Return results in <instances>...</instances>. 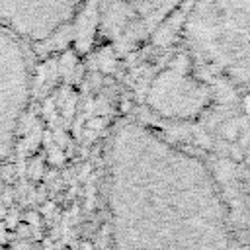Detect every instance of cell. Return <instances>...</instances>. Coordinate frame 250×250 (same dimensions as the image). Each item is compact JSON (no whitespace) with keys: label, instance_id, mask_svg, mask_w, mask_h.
I'll return each mask as SVG.
<instances>
[{"label":"cell","instance_id":"6da1fadb","mask_svg":"<svg viewBox=\"0 0 250 250\" xmlns=\"http://www.w3.org/2000/svg\"><path fill=\"white\" fill-rule=\"evenodd\" d=\"M111 174L115 250H234L227 213L205 166L131 127Z\"/></svg>","mask_w":250,"mask_h":250},{"label":"cell","instance_id":"277c9868","mask_svg":"<svg viewBox=\"0 0 250 250\" xmlns=\"http://www.w3.org/2000/svg\"><path fill=\"white\" fill-rule=\"evenodd\" d=\"M176 2L178 0H102L100 33L117 41V37L127 39L129 31H137V37L143 39Z\"/></svg>","mask_w":250,"mask_h":250},{"label":"cell","instance_id":"7a4b0ae2","mask_svg":"<svg viewBox=\"0 0 250 250\" xmlns=\"http://www.w3.org/2000/svg\"><path fill=\"white\" fill-rule=\"evenodd\" d=\"M102 0H0V27L43 61L74 49L86 53L100 33Z\"/></svg>","mask_w":250,"mask_h":250},{"label":"cell","instance_id":"3957f363","mask_svg":"<svg viewBox=\"0 0 250 250\" xmlns=\"http://www.w3.org/2000/svg\"><path fill=\"white\" fill-rule=\"evenodd\" d=\"M37 62L39 59L21 39L0 27V164L29 105Z\"/></svg>","mask_w":250,"mask_h":250}]
</instances>
